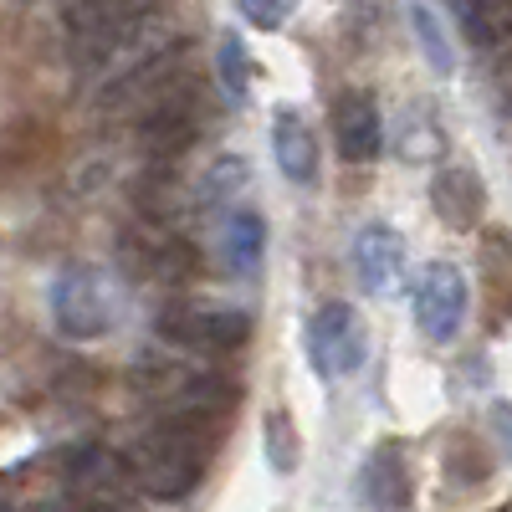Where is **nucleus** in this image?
Segmentation results:
<instances>
[{
	"label": "nucleus",
	"instance_id": "obj_18",
	"mask_svg": "<svg viewBox=\"0 0 512 512\" xmlns=\"http://www.w3.org/2000/svg\"><path fill=\"white\" fill-rule=\"evenodd\" d=\"M262 446H267V461L272 472H297V456H303V446H297V425L287 410H272L262 420Z\"/></svg>",
	"mask_w": 512,
	"mask_h": 512
},
{
	"label": "nucleus",
	"instance_id": "obj_4",
	"mask_svg": "<svg viewBox=\"0 0 512 512\" xmlns=\"http://www.w3.org/2000/svg\"><path fill=\"white\" fill-rule=\"evenodd\" d=\"M52 323L72 344H93L108 338L118 323V292L108 282V272L98 267H62L52 282Z\"/></svg>",
	"mask_w": 512,
	"mask_h": 512
},
{
	"label": "nucleus",
	"instance_id": "obj_3",
	"mask_svg": "<svg viewBox=\"0 0 512 512\" xmlns=\"http://www.w3.org/2000/svg\"><path fill=\"white\" fill-rule=\"evenodd\" d=\"M134 108H139V149H144L149 169H175L195 149V139L205 134L210 88L200 77L169 67Z\"/></svg>",
	"mask_w": 512,
	"mask_h": 512
},
{
	"label": "nucleus",
	"instance_id": "obj_16",
	"mask_svg": "<svg viewBox=\"0 0 512 512\" xmlns=\"http://www.w3.org/2000/svg\"><path fill=\"white\" fill-rule=\"evenodd\" d=\"M410 31H415V41H420L425 62H431V72L451 77V72H456V52H451V36H446V26L436 21V11L425 6V0H410Z\"/></svg>",
	"mask_w": 512,
	"mask_h": 512
},
{
	"label": "nucleus",
	"instance_id": "obj_2",
	"mask_svg": "<svg viewBox=\"0 0 512 512\" xmlns=\"http://www.w3.org/2000/svg\"><path fill=\"white\" fill-rule=\"evenodd\" d=\"M164 16V0H67V57L82 77H108L128 52H149L144 36Z\"/></svg>",
	"mask_w": 512,
	"mask_h": 512
},
{
	"label": "nucleus",
	"instance_id": "obj_13",
	"mask_svg": "<svg viewBox=\"0 0 512 512\" xmlns=\"http://www.w3.org/2000/svg\"><path fill=\"white\" fill-rule=\"evenodd\" d=\"M272 154H277V169L292 180V185H318V139L308 118L297 108H277L272 118Z\"/></svg>",
	"mask_w": 512,
	"mask_h": 512
},
{
	"label": "nucleus",
	"instance_id": "obj_12",
	"mask_svg": "<svg viewBox=\"0 0 512 512\" xmlns=\"http://www.w3.org/2000/svg\"><path fill=\"white\" fill-rule=\"evenodd\" d=\"M216 256H221V267L241 282H251L256 272H262L267 262V221H262V210H251V205H236L221 216L216 226Z\"/></svg>",
	"mask_w": 512,
	"mask_h": 512
},
{
	"label": "nucleus",
	"instance_id": "obj_8",
	"mask_svg": "<svg viewBox=\"0 0 512 512\" xmlns=\"http://www.w3.org/2000/svg\"><path fill=\"white\" fill-rule=\"evenodd\" d=\"M62 482L72 487L77 502L118 507V502L134 497V466H128V456H118L98 441H82L62 456Z\"/></svg>",
	"mask_w": 512,
	"mask_h": 512
},
{
	"label": "nucleus",
	"instance_id": "obj_5",
	"mask_svg": "<svg viewBox=\"0 0 512 512\" xmlns=\"http://www.w3.org/2000/svg\"><path fill=\"white\" fill-rule=\"evenodd\" d=\"M159 338L169 349H185V354H236L251 338V318L231 303H190V297H175L159 313Z\"/></svg>",
	"mask_w": 512,
	"mask_h": 512
},
{
	"label": "nucleus",
	"instance_id": "obj_1",
	"mask_svg": "<svg viewBox=\"0 0 512 512\" xmlns=\"http://www.w3.org/2000/svg\"><path fill=\"white\" fill-rule=\"evenodd\" d=\"M221 425L226 420H216V415L169 405L149 431L134 441V451H128L134 487L149 492L154 502H185V497H195V487L210 472V456H216V446H221Z\"/></svg>",
	"mask_w": 512,
	"mask_h": 512
},
{
	"label": "nucleus",
	"instance_id": "obj_7",
	"mask_svg": "<svg viewBox=\"0 0 512 512\" xmlns=\"http://www.w3.org/2000/svg\"><path fill=\"white\" fill-rule=\"evenodd\" d=\"M308 359L323 379H349L369 359V328L349 303H323L308 318Z\"/></svg>",
	"mask_w": 512,
	"mask_h": 512
},
{
	"label": "nucleus",
	"instance_id": "obj_17",
	"mask_svg": "<svg viewBox=\"0 0 512 512\" xmlns=\"http://www.w3.org/2000/svg\"><path fill=\"white\" fill-rule=\"evenodd\" d=\"M216 88H221L231 103H241L246 88H251V57H246V41H241L236 31H226L221 47H216Z\"/></svg>",
	"mask_w": 512,
	"mask_h": 512
},
{
	"label": "nucleus",
	"instance_id": "obj_10",
	"mask_svg": "<svg viewBox=\"0 0 512 512\" xmlns=\"http://www.w3.org/2000/svg\"><path fill=\"white\" fill-rule=\"evenodd\" d=\"M333 144H338V159H349V164H369L384 154V118H379V103L374 93L364 88H349V93H338L333 98Z\"/></svg>",
	"mask_w": 512,
	"mask_h": 512
},
{
	"label": "nucleus",
	"instance_id": "obj_19",
	"mask_svg": "<svg viewBox=\"0 0 512 512\" xmlns=\"http://www.w3.org/2000/svg\"><path fill=\"white\" fill-rule=\"evenodd\" d=\"M236 11H241L256 31H282L287 16L297 11V0H236Z\"/></svg>",
	"mask_w": 512,
	"mask_h": 512
},
{
	"label": "nucleus",
	"instance_id": "obj_15",
	"mask_svg": "<svg viewBox=\"0 0 512 512\" xmlns=\"http://www.w3.org/2000/svg\"><path fill=\"white\" fill-rule=\"evenodd\" d=\"M359 492L369 507H410V466H405V451L395 441H384L364 456Z\"/></svg>",
	"mask_w": 512,
	"mask_h": 512
},
{
	"label": "nucleus",
	"instance_id": "obj_14",
	"mask_svg": "<svg viewBox=\"0 0 512 512\" xmlns=\"http://www.w3.org/2000/svg\"><path fill=\"white\" fill-rule=\"evenodd\" d=\"M431 205L451 231H472L482 221V210H487V190L477 180V169H461V164L441 169L436 185H431Z\"/></svg>",
	"mask_w": 512,
	"mask_h": 512
},
{
	"label": "nucleus",
	"instance_id": "obj_11",
	"mask_svg": "<svg viewBox=\"0 0 512 512\" xmlns=\"http://www.w3.org/2000/svg\"><path fill=\"white\" fill-rule=\"evenodd\" d=\"M354 272H359L364 292L390 297L405 282V236L395 226H384V221L364 226L359 241H354Z\"/></svg>",
	"mask_w": 512,
	"mask_h": 512
},
{
	"label": "nucleus",
	"instance_id": "obj_6",
	"mask_svg": "<svg viewBox=\"0 0 512 512\" xmlns=\"http://www.w3.org/2000/svg\"><path fill=\"white\" fill-rule=\"evenodd\" d=\"M118 262L128 267L134 282H149V287H180L200 272V256L195 246L159 216H149L144 226H128L123 241H118Z\"/></svg>",
	"mask_w": 512,
	"mask_h": 512
},
{
	"label": "nucleus",
	"instance_id": "obj_20",
	"mask_svg": "<svg viewBox=\"0 0 512 512\" xmlns=\"http://www.w3.org/2000/svg\"><path fill=\"white\" fill-rule=\"evenodd\" d=\"M492 425H497V436H502V446H507V456H512V405H497V410H492Z\"/></svg>",
	"mask_w": 512,
	"mask_h": 512
},
{
	"label": "nucleus",
	"instance_id": "obj_9",
	"mask_svg": "<svg viewBox=\"0 0 512 512\" xmlns=\"http://www.w3.org/2000/svg\"><path fill=\"white\" fill-rule=\"evenodd\" d=\"M466 303H472V292H466V277L456 262H431L415 282V328L431 338V344H451L466 323Z\"/></svg>",
	"mask_w": 512,
	"mask_h": 512
}]
</instances>
